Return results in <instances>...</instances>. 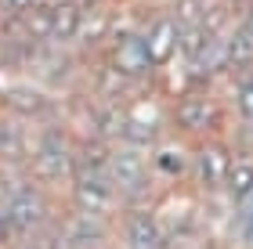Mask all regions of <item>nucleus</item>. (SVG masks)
Instances as JSON below:
<instances>
[{
  "label": "nucleus",
  "mask_w": 253,
  "mask_h": 249,
  "mask_svg": "<svg viewBox=\"0 0 253 249\" xmlns=\"http://www.w3.org/2000/svg\"><path fill=\"white\" fill-rule=\"evenodd\" d=\"M0 206H4V217L11 224V235H15V239H33V235H40V228L51 217L47 195H43L33 180H11L4 199H0Z\"/></svg>",
  "instance_id": "1"
},
{
  "label": "nucleus",
  "mask_w": 253,
  "mask_h": 249,
  "mask_svg": "<svg viewBox=\"0 0 253 249\" xmlns=\"http://www.w3.org/2000/svg\"><path fill=\"white\" fill-rule=\"evenodd\" d=\"M33 174H37L43 184H69V180H73V174H76V155H73L69 134L62 127L43 130L40 148H37V159H33Z\"/></svg>",
  "instance_id": "2"
},
{
  "label": "nucleus",
  "mask_w": 253,
  "mask_h": 249,
  "mask_svg": "<svg viewBox=\"0 0 253 249\" xmlns=\"http://www.w3.org/2000/svg\"><path fill=\"white\" fill-rule=\"evenodd\" d=\"M109 180L112 188H116V195H141L148 188V159L141 148H134V144H123V148H112L109 152Z\"/></svg>",
  "instance_id": "3"
},
{
  "label": "nucleus",
  "mask_w": 253,
  "mask_h": 249,
  "mask_svg": "<svg viewBox=\"0 0 253 249\" xmlns=\"http://www.w3.org/2000/svg\"><path fill=\"white\" fill-rule=\"evenodd\" d=\"M73 202L76 213H90V217H105L116 202V188L109 180V170H76L73 174Z\"/></svg>",
  "instance_id": "4"
},
{
  "label": "nucleus",
  "mask_w": 253,
  "mask_h": 249,
  "mask_svg": "<svg viewBox=\"0 0 253 249\" xmlns=\"http://www.w3.org/2000/svg\"><path fill=\"white\" fill-rule=\"evenodd\" d=\"M174 123L185 134H210V130H217V123H221V108L206 94H188V98L177 101Z\"/></svg>",
  "instance_id": "5"
},
{
  "label": "nucleus",
  "mask_w": 253,
  "mask_h": 249,
  "mask_svg": "<svg viewBox=\"0 0 253 249\" xmlns=\"http://www.w3.org/2000/svg\"><path fill=\"white\" fill-rule=\"evenodd\" d=\"M228 166H232V155H228L224 141H203L192 152V174L206 188H221L224 177H228Z\"/></svg>",
  "instance_id": "6"
},
{
  "label": "nucleus",
  "mask_w": 253,
  "mask_h": 249,
  "mask_svg": "<svg viewBox=\"0 0 253 249\" xmlns=\"http://www.w3.org/2000/svg\"><path fill=\"white\" fill-rule=\"evenodd\" d=\"M112 69L126 80H141V76L152 69V58H148V47H145V36L141 33H126L120 40V47L112 51Z\"/></svg>",
  "instance_id": "7"
},
{
  "label": "nucleus",
  "mask_w": 253,
  "mask_h": 249,
  "mask_svg": "<svg viewBox=\"0 0 253 249\" xmlns=\"http://www.w3.org/2000/svg\"><path fill=\"white\" fill-rule=\"evenodd\" d=\"M141 36H145V47H148V58H152V65L167 62L170 54L177 51V22H174V15L156 18L152 26H148V33H141Z\"/></svg>",
  "instance_id": "8"
},
{
  "label": "nucleus",
  "mask_w": 253,
  "mask_h": 249,
  "mask_svg": "<svg viewBox=\"0 0 253 249\" xmlns=\"http://www.w3.org/2000/svg\"><path fill=\"white\" fill-rule=\"evenodd\" d=\"M163 239H167V231L159 228V220L152 213L137 210L126 217V242H130V249H163Z\"/></svg>",
  "instance_id": "9"
},
{
  "label": "nucleus",
  "mask_w": 253,
  "mask_h": 249,
  "mask_svg": "<svg viewBox=\"0 0 253 249\" xmlns=\"http://www.w3.org/2000/svg\"><path fill=\"white\" fill-rule=\"evenodd\" d=\"M80 22H84V15H80L69 0H54V4H51V33H47V40H54V43L76 40Z\"/></svg>",
  "instance_id": "10"
},
{
  "label": "nucleus",
  "mask_w": 253,
  "mask_h": 249,
  "mask_svg": "<svg viewBox=\"0 0 253 249\" xmlns=\"http://www.w3.org/2000/svg\"><path fill=\"white\" fill-rule=\"evenodd\" d=\"M224 69H232L239 76L253 72V36L246 29H239L224 40Z\"/></svg>",
  "instance_id": "11"
},
{
  "label": "nucleus",
  "mask_w": 253,
  "mask_h": 249,
  "mask_svg": "<svg viewBox=\"0 0 253 249\" xmlns=\"http://www.w3.org/2000/svg\"><path fill=\"white\" fill-rule=\"evenodd\" d=\"M224 188L232 191V199L243 206L246 199H253V159H232L224 177Z\"/></svg>",
  "instance_id": "12"
},
{
  "label": "nucleus",
  "mask_w": 253,
  "mask_h": 249,
  "mask_svg": "<svg viewBox=\"0 0 253 249\" xmlns=\"http://www.w3.org/2000/svg\"><path fill=\"white\" fill-rule=\"evenodd\" d=\"M156 170L159 174H167V177H185L188 170H192V155L185 148H174V144H163V148L156 152Z\"/></svg>",
  "instance_id": "13"
},
{
  "label": "nucleus",
  "mask_w": 253,
  "mask_h": 249,
  "mask_svg": "<svg viewBox=\"0 0 253 249\" xmlns=\"http://www.w3.org/2000/svg\"><path fill=\"white\" fill-rule=\"evenodd\" d=\"M123 123L126 116L116 108V105H105L94 116V127H98V141H105V144H120L123 141Z\"/></svg>",
  "instance_id": "14"
},
{
  "label": "nucleus",
  "mask_w": 253,
  "mask_h": 249,
  "mask_svg": "<svg viewBox=\"0 0 253 249\" xmlns=\"http://www.w3.org/2000/svg\"><path fill=\"white\" fill-rule=\"evenodd\" d=\"M4 101L18 112V116H37V112L47 105L43 94H40V90H33V87H11L7 94H4Z\"/></svg>",
  "instance_id": "15"
},
{
  "label": "nucleus",
  "mask_w": 253,
  "mask_h": 249,
  "mask_svg": "<svg viewBox=\"0 0 253 249\" xmlns=\"http://www.w3.org/2000/svg\"><path fill=\"white\" fill-rule=\"evenodd\" d=\"M235 108H239V119L253 127V72H246L235 87Z\"/></svg>",
  "instance_id": "16"
},
{
  "label": "nucleus",
  "mask_w": 253,
  "mask_h": 249,
  "mask_svg": "<svg viewBox=\"0 0 253 249\" xmlns=\"http://www.w3.org/2000/svg\"><path fill=\"white\" fill-rule=\"evenodd\" d=\"M203 11H206V4L203 0H177V29L181 26H199L203 22Z\"/></svg>",
  "instance_id": "17"
},
{
  "label": "nucleus",
  "mask_w": 253,
  "mask_h": 249,
  "mask_svg": "<svg viewBox=\"0 0 253 249\" xmlns=\"http://www.w3.org/2000/svg\"><path fill=\"white\" fill-rule=\"evenodd\" d=\"M37 4H47V0H0V15H4V18H22Z\"/></svg>",
  "instance_id": "18"
},
{
  "label": "nucleus",
  "mask_w": 253,
  "mask_h": 249,
  "mask_svg": "<svg viewBox=\"0 0 253 249\" xmlns=\"http://www.w3.org/2000/svg\"><path fill=\"white\" fill-rule=\"evenodd\" d=\"M243 239L253 242V199L243 202Z\"/></svg>",
  "instance_id": "19"
},
{
  "label": "nucleus",
  "mask_w": 253,
  "mask_h": 249,
  "mask_svg": "<svg viewBox=\"0 0 253 249\" xmlns=\"http://www.w3.org/2000/svg\"><path fill=\"white\" fill-rule=\"evenodd\" d=\"M15 235H11V224H7V217H4V206H0V242H11Z\"/></svg>",
  "instance_id": "20"
}]
</instances>
